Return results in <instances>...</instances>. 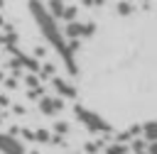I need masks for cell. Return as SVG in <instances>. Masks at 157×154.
I'll return each instance as SVG.
<instances>
[{
    "mask_svg": "<svg viewBox=\"0 0 157 154\" xmlns=\"http://www.w3.org/2000/svg\"><path fill=\"white\" fill-rule=\"evenodd\" d=\"M29 15H32V20H34V24L39 27V32H42V37L61 54V59H64V64H66V68H69V73L71 76H76L78 73V66H76V61H74V46L71 44H66V37H64V32L56 27V20L49 15V10H47V5L44 2H39V0H29Z\"/></svg>",
    "mask_w": 157,
    "mask_h": 154,
    "instance_id": "1",
    "label": "cell"
},
{
    "mask_svg": "<svg viewBox=\"0 0 157 154\" xmlns=\"http://www.w3.org/2000/svg\"><path fill=\"white\" fill-rule=\"evenodd\" d=\"M74 112H76V117L91 130V132H108L110 127H108V122H103L96 112H91V110H86V108H81V105H76L74 108Z\"/></svg>",
    "mask_w": 157,
    "mask_h": 154,
    "instance_id": "2",
    "label": "cell"
},
{
    "mask_svg": "<svg viewBox=\"0 0 157 154\" xmlns=\"http://www.w3.org/2000/svg\"><path fill=\"white\" fill-rule=\"evenodd\" d=\"M37 108H39V112H42V115H56V112H61V110H64V100H61V95H59V98L42 95V98L37 100Z\"/></svg>",
    "mask_w": 157,
    "mask_h": 154,
    "instance_id": "3",
    "label": "cell"
},
{
    "mask_svg": "<svg viewBox=\"0 0 157 154\" xmlns=\"http://www.w3.org/2000/svg\"><path fill=\"white\" fill-rule=\"evenodd\" d=\"M0 152L2 154H27L25 152V144L17 139V137H12V134H2L0 132Z\"/></svg>",
    "mask_w": 157,
    "mask_h": 154,
    "instance_id": "4",
    "label": "cell"
},
{
    "mask_svg": "<svg viewBox=\"0 0 157 154\" xmlns=\"http://www.w3.org/2000/svg\"><path fill=\"white\" fill-rule=\"evenodd\" d=\"M52 88H54L61 98H76V88H74L71 83H66L64 78H59V76H52Z\"/></svg>",
    "mask_w": 157,
    "mask_h": 154,
    "instance_id": "5",
    "label": "cell"
},
{
    "mask_svg": "<svg viewBox=\"0 0 157 154\" xmlns=\"http://www.w3.org/2000/svg\"><path fill=\"white\" fill-rule=\"evenodd\" d=\"M64 37H66V39H78V37H83V24L76 22V20H69L66 27H64Z\"/></svg>",
    "mask_w": 157,
    "mask_h": 154,
    "instance_id": "6",
    "label": "cell"
},
{
    "mask_svg": "<svg viewBox=\"0 0 157 154\" xmlns=\"http://www.w3.org/2000/svg\"><path fill=\"white\" fill-rule=\"evenodd\" d=\"M5 27V34H0V44H5V49H10V46H15L17 44V32H15V27L12 24H2Z\"/></svg>",
    "mask_w": 157,
    "mask_h": 154,
    "instance_id": "7",
    "label": "cell"
},
{
    "mask_svg": "<svg viewBox=\"0 0 157 154\" xmlns=\"http://www.w3.org/2000/svg\"><path fill=\"white\" fill-rule=\"evenodd\" d=\"M64 0H47V10H49V15L54 17V20H61V12H64Z\"/></svg>",
    "mask_w": 157,
    "mask_h": 154,
    "instance_id": "8",
    "label": "cell"
},
{
    "mask_svg": "<svg viewBox=\"0 0 157 154\" xmlns=\"http://www.w3.org/2000/svg\"><path fill=\"white\" fill-rule=\"evenodd\" d=\"M34 142H39V144H49V142H52V132L44 130V127L34 130Z\"/></svg>",
    "mask_w": 157,
    "mask_h": 154,
    "instance_id": "9",
    "label": "cell"
},
{
    "mask_svg": "<svg viewBox=\"0 0 157 154\" xmlns=\"http://www.w3.org/2000/svg\"><path fill=\"white\" fill-rule=\"evenodd\" d=\"M37 73H39V78H52V76L56 73V66H54V64H42Z\"/></svg>",
    "mask_w": 157,
    "mask_h": 154,
    "instance_id": "10",
    "label": "cell"
},
{
    "mask_svg": "<svg viewBox=\"0 0 157 154\" xmlns=\"http://www.w3.org/2000/svg\"><path fill=\"white\" fill-rule=\"evenodd\" d=\"M142 132H145V137H147L150 142H155V139H157V122H147V125H142Z\"/></svg>",
    "mask_w": 157,
    "mask_h": 154,
    "instance_id": "11",
    "label": "cell"
},
{
    "mask_svg": "<svg viewBox=\"0 0 157 154\" xmlns=\"http://www.w3.org/2000/svg\"><path fill=\"white\" fill-rule=\"evenodd\" d=\"M76 15H78V7H74V5H69V7H64V12H61V20H76Z\"/></svg>",
    "mask_w": 157,
    "mask_h": 154,
    "instance_id": "12",
    "label": "cell"
},
{
    "mask_svg": "<svg viewBox=\"0 0 157 154\" xmlns=\"http://www.w3.org/2000/svg\"><path fill=\"white\" fill-rule=\"evenodd\" d=\"M25 86H27V88H37V86H39V76L29 71V73L25 76Z\"/></svg>",
    "mask_w": 157,
    "mask_h": 154,
    "instance_id": "13",
    "label": "cell"
},
{
    "mask_svg": "<svg viewBox=\"0 0 157 154\" xmlns=\"http://www.w3.org/2000/svg\"><path fill=\"white\" fill-rule=\"evenodd\" d=\"M42 95H44V88H42V86H37V88H27V98H29V100H39Z\"/></svg>",
    "mask_w": 157,
    "mask_h": 154,
    "instance_id": "14",
    "label": "cell"
},
{
    "mask_svg": "<svg viewBox=\"0 0 157 154\" xmlns=\"http://www.w3.org/2000/svg\"><path fill=\"white\" fill-rule=\"evenodd\" d=\"M2 83H5V88H7V90H17V86H20V81H17V76H10V78H2Z\"/></svg>",
    "mask_w": 157,
    "mask_h": 154,
    "instance_id": "15",
    "label": "cell"
},
{
    "mask_svg": "<svg viewBox=\"0 0 157 154\" xmlns=\"http://www.w3.org/2000/svg\"><path fill=\"white\" fill-rule=\"evenodd\" d=\"M54 134H59V137L69 134V122H56L54 125Z\"/></svg>",
    "mask_w": 157,
    "mask_h": 154,
    "instance_id": "16",
    "label": "cell"
},
{
    "mask_svg": "<svg viewBox=\"0 0 157 154\" xmlns=\"http://www.w3.org/2000/svg\"><path fill=\"white\" fill-rule=\"evenodd\" d=\"M22 139H27V142H34V130H29V127H20V132H17Z\"/></svg>",
    "mask_w": 157,
    "mask_h": 154,
    "instance_id": "17",
    "label": "cell"
},
{
    "mask_svg": "<svg viewBox=\"0 0 157 154\" xmlns=\"http://www.w3.org/2000/svg\"><path fill=\"white\" fill-rule=\"evenodd\" d=\"M125 152H128L125 144H110V147L105 149V154H125Z\"/></svg>",
    "mask_w": 157,
    "mask_h": 154,
    "instance_id": "18",
    "label": "cell"
},
{
    "mask_svg": "<svg viewBox=\"0 0 157 154\" xmlns=\"http://www.w3.org/2000/svg\"><path fill=\"white\" fill-rule=\"evenodd\" d=\"M130 12H132V7L128 2H118V15H130Z\"/></svg>",
    "mask_w": 157,
    "mask_h": 154,
    "instance_id": "19",
    "label": "cell"
},
{
    "mask_svg": "<svg viewBox=\"0 0 157 154\" xmlns=\"http://www.w3.org/2000/svg\"><path fill=\"white\" fill-rule=\"evenodd\" d=\"M5 108H10V98L5 93H0V110H5Z\"/></svg>",
    "mask_w": 157,
    "mask_h": 154,
    "instance_id": "20",
    "label": "cell"
},
{
    "mask_svg": "<svg viewBox=\"0 0 157 154\" xmlns=\"http://www.w3.org/2000/svg\"><path fill=\"white\" fill-rule=\"evenodd\" d=\"M34 56H37V59H44V56H47V49H44V46H37V49H34Z\"/></svg>",
    "mask_w": 157,
    "mask_h": 154,
    "instance_id": "21",
    "label": "cell"
},
{
    "mask_svg": "<svg viewBox=\"0 0 157 154\" xmlns=\"http://www.w3.org/2000/svg\"><path fill=\"white\" fill-rule=\"evenodd\" d=\"M12 112H15V115H27L25 105H12Z\"/></svg>",
    "mask_w": 157,
    "mask_h": 154,
    "instance_id": "22",
    "label": "cell"
},
{
    "mask_svg": "<svg viewBox=\"0 0 157 154\" xmlns=\"http://www.w3.org/2000/svg\"><path fill=\"white\" fill-rule=\"evenodd\" d=\"M132 149H135V152H137V154H140V152H145V144H142V142H137V139H135V142H132Z\"/></svg>",
    "mask_w": 157,
    "mask_h": 154,
    "instance_id": "23",
    "label": "cell"
},
{
    "mask_svg": "<svg viewBox=\"0 0 157 154\" xmlns=\"http://www.w3.org/2000/svg\"><path fill=\"white\" fill-rule=\"evenodd\" d=\"M17 132H20V127H17V125H10V127H7V134H12V137H17Z\"/></svg>",
    "mask_w": 157,
    "mask_h": 154,
    "instance_id": "24",
    "label": "cell"
},
{
    "mask_svg": "<svg viewBox=\"0 0 157 154\" xmlns=\"http://www.w3.org/2000/svg\"><path fill=\"white\" fill-rule=\"evenodd\" d=\"M147 154H157V139H155V142H150V147H147Z\"/></svg>",
    "mask_w": 157,
    "mask_h": 154,
    "instance_id": "25",
    "label": "cell"
},
{
    "mask_svg": "<svg viewBox=\"0 0 157 154\" xmlns=\"http://www.w3.org/2000/svg\"><path fill=\"white\" fill-rule=\"evenodd\" d=\"M103 0H83V5H101Z\"/></svg>",
    "mask_w": 157,
    "mask_h": 154,
    "instance_id": "26",
    "label": "cell"
},
{
    "mask_svg": "<svg viewBox=\"0 0 157 154\" xmlns=\"http://www.w3.org/2000/svg\"><path fill=\"white\" fill-rule=\"evenodd\" d=\"M2 78H5V71H2V68H0V81H2Z\"/></svg>",
    "mask_w": 157,
    "mask_h": 154,
    "instance_id": "27",
    "label": "cell"
},
{
    "mask_svg": "<svg viewBox=\"0 0 157 154\" xmlns=\"http://www.w3.org/2000/svg\"><path fill=\"white\" fill-rule=\"evenodd\" d=\"M2 24H5V20H2V15H0V27H2Z\"/></svg>",
    "mask_w": 157,
    "mask_h": 154,
    "instance_id": "28",
    "label": "cell"
},
{
    "mask_svg": "<svg viewBox=\"0 0 157 154\" xmlns=\"http://www.w3.org/2000/svg\"><path fill=\"white\" fill-rule=\"evenodd\" d=\"M29 154H39V152H29Z\"/></svg>",
    "mask_w": 157,
    "mask_h": 154,
    "instance_id": "29",
    "label": "cell"
},
{
    "mask_svg": "<svg viewBox=\"0 0 157 154\" xmlns=\"http://www.w3.org/2000/svg\"><path fill=\"white\" fill-rule=\"evenodd\" d=\"M140 154H147V152H140Z\"/></svg>",
    "mask_w": 157,
    "mask_h": 154,
    "instance_id": "30",
    "label": "cell"
}]
</instances>
